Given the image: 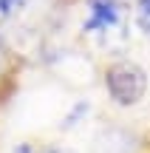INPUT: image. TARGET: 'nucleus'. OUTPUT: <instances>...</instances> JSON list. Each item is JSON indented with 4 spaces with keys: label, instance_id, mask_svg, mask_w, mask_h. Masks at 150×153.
Wrapping results in <instances>:
<instances>
[{
    "label": "nucleus",
    "instance_id": "nucleus-2",
    "mask_svg": "<svg viewBox=\"0 0 150 153\" xmlns=\"http://www.w3.org/2000/svg\"><path fill=\"white\" fill-rule=\"evenodd\" d=\"M113 26H119V0H88L82 31H108Z\"/></svg>",
    "mask_w": 150,
    "mask_h": 153
},
{
    "label": "nucleus",
    "instance_id": "nucleus-7",
    "mask_svg": "<svg viewBox=\"0 0 150 153\" xmlns=\"http://www.w3.org/2000/svg\"><path fill=\"white\" fill-rule=\"evenodd\" d=\"M45 153H60V150H45Z\"/></svg>",
    "mask_w": 150,
    "mask_h": 153
},
{
    "label": "nucleus",
    "instance_id": "nucleus-4",
    "mask_svg": "<svg viewBox=\"0 0 150 153\" xmlns=\"http://www.w3.org/2000/svg\"><path fill=\"white\" fill-rule=\"evenodd\" d=\"M136 26L150 34V0H136Z\"/></svg>",
    "mask_w": 150,
    "mask_h": 153
},
{
    "label": "nucleus",
    "instance_id": "nucleus-3",
    "mask_svg": "<svg viewBox=\"0 0 150 153\" xmlns=\"http://www.w3.org/2000/svg\"><path fill=\"white\" fill-rule=\"evenodd\" d=\"M88 111H91V102L79 99V102L74 105L71 111H68V116L60 122V128H62V131H71V128H77V125H79V119H85V116H88Z\"/></svg>",
    "mask_w": 150,
    "mask_h": 153
},
{
    "label": "nucleus",
    "instance_id": "nucleus-5",
    "mask_svg": "<svg viewBox=\"0 0 150 153\" xmlns=\"http://www.w3.org/2000/svg\"><path fill=\"white\" fill-rule=\"evenodd\" d=\"M28 0H0V17H11L14 11H23Z\"/></svg>",
    "mask_w": 150,
    "mask_h": 153
},
{
    "label": "nucleus",
    "instance_id": "nucleus-1",
    "mask_svg": "<svg viewBox=\"0 0 150 153\" xmlns=\"http://www.w3.org/2000/svg\"><path fill=\"white\" fill-rule=\"evenodd\" d=\"M105 88L119 108H130L147 94V71L130 60L113 62L105 71Z\"/></svg>",
    "mask_w": 150,
    "mask_h": 153
},
{
    "label": "nucleus",
    "instance_id": "nucleus-6",
    "mask_svg": "<svg viewBox=\"0 0 150 153\" xmlns=\"http://www.w3.org/2000/svg\"><path fill=\"white\" fill-rule=\"evenodd\" d=\"M14 153H34V150H31V145H26V142H23L20 148H14Z\"/></svg>",
    "mask_w": 150,
    "mask_h": 153
}]
</instances>
